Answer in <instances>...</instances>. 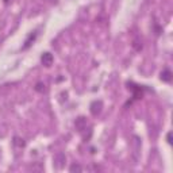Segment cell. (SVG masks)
<instances>
[{
    "label": "cell",
    "mask_w": 173,
    "mask_h": 173,
    "mask_svg": "<svg viewBox=\"0 0 173 173\" xmlns=\"http://www.w3.org/2000/svg\"><path fill=\"white\" fill-rule=\"evenodd\" d=\"M161 80L165 81V83H171V80H172V72L169 71V69H165V71L161 72Z\"/></svg>",
    "instance_id": "5b68a950"
},
{
    "label": "cell",
    "mask_w": 173,
    "mask_h": 173,
    "mask_svg": "<svg viewBox=\"0 0 173 173\" xmlns=\"http://www.w3.org/2000/svg\"><path fill=\"white\" fill-rule=\"evenodd\" d=\"M45 89H46V88H45V84H42V83H38V84L35 85V91H37V92L42 93V92H45Z\"/></svg>",
    "instance_id": "30bf717a"
},
{
    "label": "cell",
    "mask_w": 173,
    "mask_h": 173,
    "mask_svg": "<svg viewBox=\"0 0 173 173\" xmlns=\"http://www.w3.org/2000/svg\"><path fill=\"white\" fill-rule=\"evenodd\" d=\"M65 161H67V157H65L64 153H57L54 156V165L57 168H60V169L65 165Z\"/></svg>",
    "instance_id": "3957f363"
},
{
    "label": "cell",
    "mask_w": 173,
    "mask_h": 173,
    "mask_svg": "<svg viewBox=\"0 0 173 173\" xmlns=\"http://www.w3.org/2000/svg\"><path fill=\"white\" fill-rule=\"evenodd\" d=\"M166 138H168V142H169V143H172V134H171V133H168Z\"/></svg>",
    "instance_id": "8fae6325"
},
{
    "label": "cell",
    "mask_w": 173,
    "mask_h": 173,
    "mask_svg": "<svg viewBox=\"0 0 173 173\" xmlns=\"http://www.w3.org/2000/svg\"><path fill=\"white\" fill-rule=\"evenodd\" d=\"M133 47L135 49L137 52H141L142 50V47H143V45H142V39L141 38H134L133 39Z\"/></svg>",
    "instance_id": "8992f818"
},
{
    "label": "cell",
    "mask_w": 173,
    "mask_h": 173,
    "mask_svg": "<svg viewBox=\"0 0 173 173\" xmlns=\"http://www.w3.org/2000/svg\"><path fill=\"white\" fill-rule=\"evenodd\" d=\"M69 171H71V172H83V166L79 165V164H73Z\"/></svg>",
    "instance_id": "9c48e42d"
},
{
    "label": "cell",
    "mask_w": 173,
    "mask_h": 173,
    "mask_svg": "<svg viewBox=\"0 0 173 173\" xmlns=\"http://www.w3.org/2000/svg\"><path fill=\"white\" fill-rule=\"evenodd\" d=\"M101 110H103L101 100H95L91 103V114H92L93 116H97V115L101 112Z\"/></svg>",
    "instance_id": "6da1fadb"
},
{
    "label": "cell",
    "mask_w": 173,
    "mask_h": 173,
    "mask_svg": "<svg viewBox=\"0 0 173 173\" xmlns=\"http://www.w3.org/2000/svg\"><path fill=\"white\" fill-rule=\"evenodd\" d=\"M14 145H15L16 147H24V145H26V143H24V141H23L22 138L15 137V138H14Z\"/></svg>",
    "instance_id": "ba28073f"
},
{
    "label": "cell",
    "mask_w": 173,
    "mask_h": 173,
    "mask_svg": "<svg viewBox=\"0 0 173 173\" xmlns=\"http://www.w3.org/2000/svg\"><path fill=\"white\" fill-rule=\"evenodd\" d=\"M37 38V32H34V34H30V35H28V38L26 39V42H24V46H23V49H27L28 46H30V45H31V42H32V41H34Z\"/></svg>",
    "instance_id": "52a82bcc"
},
{
    "label": "cell",
    "mask_w": 173,
    "mask_h": 173,
    "mask_svg": "<svg viewBox=\"0 0 173 173\" xmlns=\"http://www.w3.org/2000/svg\"><path fill=\"white\" fill-rule=\"evenodd\" d=\"M75 127H76V130L77 131H84L86 129V118L84 116H79L76 119V122H75Z\"/></svg>",
    "instance_id": "7a4b0ae2"
},
{
    "label": "cell",
    "mask_w": 173,
    "mask_h": 173,
    "mask_svg": "<svg viewBox=\"0 0 173 173\" xmlns=\"http://www.w3.org/2000/svg\"><path fill=\"white\" fill-rule=\"evenodd\" d=\"M41 61H42V64L45 65L46 68H49V67H52L53 65V61H54V58H53V56L50 54V53H43L42 56H41Z\"/></svg>",
    "instance_id": "277c9868"
}]
</instances>
